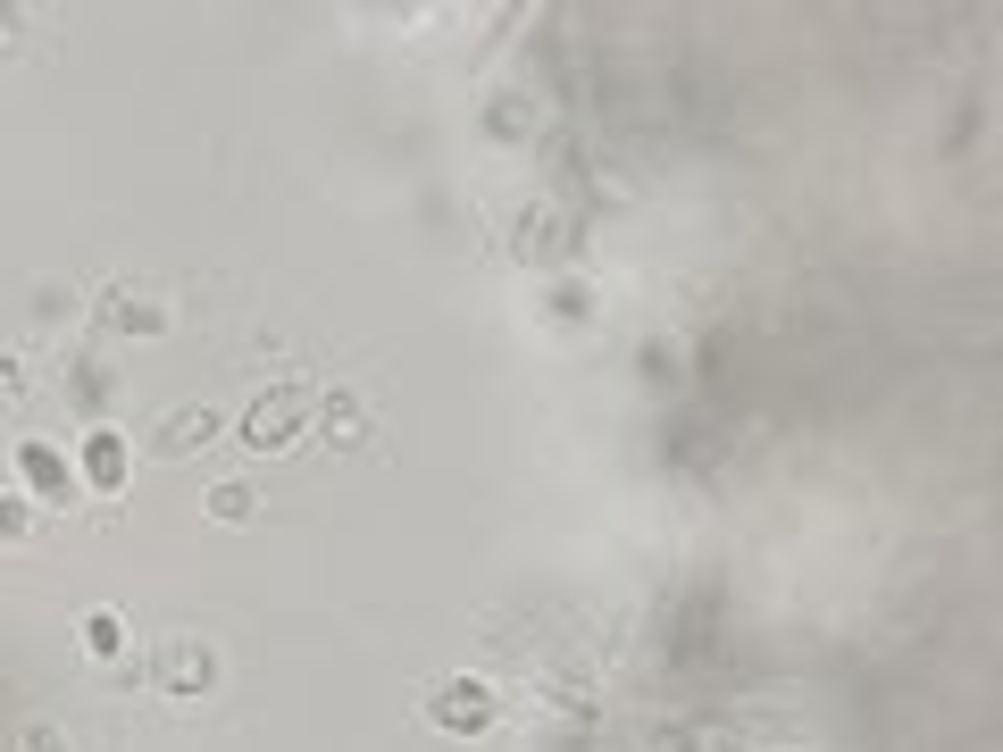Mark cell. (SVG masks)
<instances>
[{"label": "cell", "instance_id": "obj_1", "mask_svg": "<svg viewBox=\"0 0 1003 752\" xmlns=\"http://www.w3.org/2000/svg\"><path fill=\"white\" fill-rule=\"evenodd\" d=\"M26 477H34V485H42V493H59V485H67V468H59V460H51V452H26Z\"/></svg>", "mask_w": 1003, "mask_h": 752}]
</instances>
